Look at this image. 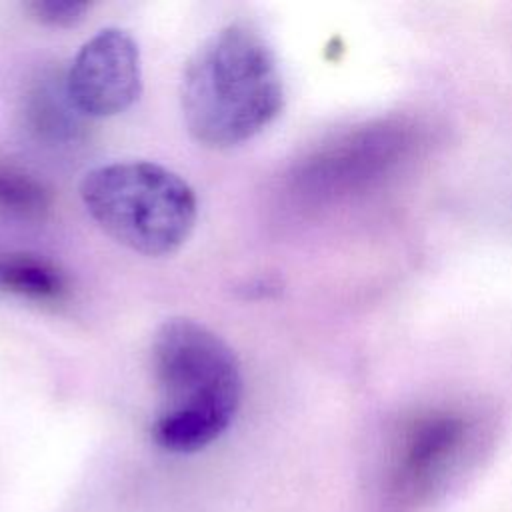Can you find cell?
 <instances>
[{"label": "cell", "instance_id": "obj_3", "mask_svg": "<svg viewBox=\"0 0 512 512\" xmlns=\"http://www.w3.org/2000/svg\"><path fill=\"white\" fill-rule=\"evenodd\" d=\"M80 198L90 218L118 244L142 256L178 252L190 238L198 200L174 170L150 160H114L82 176Z\"/></svg>", "mask_w": 512, "mask_h": 512}, {"label": "cell", "instance_id": "obj_7", "mask_svg": "<svg viewBox=\"0 0 512 512\" xmlns=\"http://www.w3.org/2000/svg\"><path fill=\"white\" fill-rule=\"evenodd\" d=\"M48 206L44 188L24 172L0 168V208L18 216H38Z\"/></svg>", "mask_w": 512, "mask_h": 512}, {"label": "cell", "instance_id": "obj_2", "mask_svg": "<svg viewBox=\"0 0 512 512\" xmlns=\"http://www.w3.org/2000/svg\"><path fill=\"white\" fill-rule=\"evenodd\" d=\"M156 384L154 442L176 454L202 450L232 424L242 400L234 350L192 318H170L150 344Z\"/></svg>", "mask_w": 512, "mask_h": 512}, {"label": "cell", "instance_id": "obj_4", "mask_svg": "<svg viewBox=\"0 0 512 512\" xmlns=\"http://www.w3.org/2000/svg\"><path fill=\"white\" fill-rule=\"evenodd\" d=\"M482 422L462 408H432L408 418L390 446L388 482L400 500L420 504L442 494L474 460Z\"/></svg>", "mask_w": 512, "mask_h": 512}, {"label": "cell", "instance_id": "obj_8", "mask_svg": "<svg viewBox=\"0 0 512 512\" xmlns=\"http://www.w3.org/2000/svg\"><path fill=\"white\" fill-rule=\"evenodd\" d=\"M28 8L36 20L48 26H74L84 18L88 4L78 0H34Z\"/></svg>", "mask_w": 512, "mask_h": 512}, {"label": "cell", "instance_id": "obj_5", "mask_svg": "<svg viewBox=\"0 0 512 512\" xmlns=\"http://www.w3.org/2000/svg\"><path fill=\"white\" fill-rule=\"evenodd\" d=\"M64 92L76 114L110 118L128 110L142 92V58L134 36L108 26L74 54Z\"/></svg>", "mask_w": 512, "mask_h": 512}, {"label": "cell", "instance_id": "obj_1", "mask_svg": "<svg viewBox=\"0 0 512 512\" xmlns=\"http://www.w3.org/2000/svg\"><path fill=\"white\" fill-rule=\"evenodd\" d=\"M284 106L272 46L246 22L210 34L188 58L180 110L190 136L206 148H232L270 126Z\"/></svg>", "mask_w": 512, "mask_h": 512}, {"label": "cell", "instance_id": "obj_6", "mask_svg": "<svg viewBox=\"0 0 512 512\" xmlns=\"http://www.w3.org/2000/svg\"><path fill=\"white\" fill-rule=\"evenodd\" d=\"M64 274L46 258L24 252H0V290L52 302L66 294Z\"/></svg>", "mask_w": 512, "mask_h": 512}]
</instances>
